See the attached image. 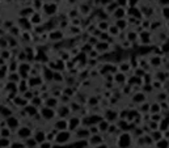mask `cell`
I'll list each match as a JSON object with an SVG mask.
<instances>
[{"label": "cell", "mask_w": 169, "mask_h": 148, "mask_svg": "<svg viewBox=\"0 0 169 148\" xmlns=\"http://www.w3.org/2000/svg\"><path fill=\"white\" fill-rule=\"evenodd\" d=\"M70 139V134L68 133H66V131H61V133L58 134V138H57V140L59 142V143H62V142H67Z\"/></svg>", "instance_id": "6da1fadb"}, {"label": "cell", "mask_w": 169, "mask_h": 148, "mask_svg": "<svg viewBox=\"0 0 169 148\" xmlns=\"http://www.w3.org/2000/svg\"><path fill=\"white\" fill-rule=\"evenodd\" d=\"M19 135L21 136V138H25V139L29 138V136H30V130L26 129V127H23V129L19 131Z\"/></svg>", "instance_id": "7a4b0ae2"}, {"label": "cell", "mask_w": 169, "mask_h": 148, "mask_svg": "<svg viewBox=\"0 0 169 148\" xmlns=\"http://www.w3.org/2000/svg\"><path fill=\"white\" fill-rule=\"evenodd\" d=\"M55 127H57L58 130H61V131L66 130V129H67V122H66V121H61V122H58V123H57Z\"/></svg>", "instance_id": "3957f363"}, {"label": "cell", "mask_w": 169, "mask_h": 148, "mask_svg": "<svg viewBox=\"0 0 169 148\" xmlns=\"http://www.w3.org/2000/svg\"><path fill=\"white\" fill-rule=\"evenodd\" d=\"M34 139H36L37 143H42V142H45V133H37Z\"/></svg>", "instance_id": "277c9868"}, {"label": "cell", "mask_w": 169, "mask_h": 148, "mask_svg": "<svg viewBox=\"0 0 169 148\" xmlns=\"http://www.w3.org/2000/svg\"><path fill=\"white\" fill-rule=\"evenodd\" d=\"M8 125H9V127H12V129H15V127H17V125H19V122H17V119H16V118H13V117H11V118L8 119Z\"/></svg>", "instance_id": "5b68a950"}, {"label": "cell", "mask_w": 169, "mask_h": 148, "mask_svg": "<svg viewBox=\"0 0 169 148\" xmlns=\"http://www.w3.org/2000/svg\"><path fill=\"white\" fill-rule=\"evenodd\" d=\"M43 113H45V118H51V117H54V112L53 110H50V109H45L43 110Z\"/></svg>", "instance_id": "8992f818"}, {"label": "cell", "mask_w": 169, "mask_h": 148, "mask_svg": "<svg viewBox=\"0 0 169 148\" xmlns=\"http://www.w3.org/2000/svg\"><path fill=\"white\" fill-rule=\"evenodd\" d=\"M45 9H47L46 11L47 13H54V12H55V5H46Z\"/></svg>", "instance_id": "52a82bcc"}, {"label": "cell", "mask_w": 169, "mask_h": 148, "mask_svg": "<svg viewBox=\"0 0 169 148\" xmlns=\"http://www.w3.org/2000/svg\"><path fill=\"white\" fill-rule=\"evenodd\" d=\"M29 146V148H34V146L37 144V142H36V139H33V140H28V143H26Z\"/></svg>", "instance_id": "ba28073f"}, {"label": "cell", "mask_w": 169, "mask_h": 148, "mask_svg": "<svg viewBox=\"0 0 169 148\" xmlns=\"http://www.w3.org/2000/svg\"><path fill=\"white\" fill-rule=\"evenodd\" d=\"M47 104H49L47 106H50V108H51V106H55V104H57V100H49V101H47Z\"/></svg>", "instance_id": "9c48e42d"}, {"label": "cell", "mask_w": 169, "mask_h": 148, "mask_svg": "<svg viewBox=\"0 0 169 148\" xmlns=\"http://www.w3.org/2000/svg\"><path fill=\"white\" fill-rule=\"evenodd\" d=\"M100 126H101V127H100L101 130H104V129L106 130V129H108V122H101V125H100Z\"/></svg>", "instance_id": "30bf717a"}, {"label": "cell", "mask_w": 169, "mask_h": 148, "mask_svg": "<svg viewBox=\"0 0 169 148\" xmlns=\"http://www.w3.org/2000/svg\"><path fill=\"white\" fill-rule=\"evenodd\" d=\"M41 148H50V143H41Z\"/></svg>", "instance_id": "8fae6325"}, {"label": "cell", "mask_w": 169, "mask_h": 148, "mask_svg": "<svg viewBox=\"0 0 169 148\" xmlns=\"http://www.w3.org/2000/svg\"><path fill=\"white\" fill-rule=\"evenodd\" d=\"M164 16H165V17H169V8L164 9Z\"/></svg>", "instance_id": "7c38bea8"}, {"label": "cell", "mask_w": 169, "mask_h": 148, "mask_svg": "<svg viewBox=\"0 0 169 148\" xmlns=\"http://www.w3.org/2000/svg\"><path fill=\"white\" fill-rule=\"evenodd\" d=\"M118 3L123 5V4H126V3H127V0H118Z\"/></svg>", "instance_id": "4fadbf2b"}, {"label": "cell", "mask_w": 169, "mask_h": 148, "mask_svg": "<svg viewBox=\"0 0 169 148\" xmlns=\"http://www.w3.org/2000/svg\"><path fill=\"white\" fill-rule=\"evenodd\" d=\"M161 3L163 4H167V3H169V0H161Z\"/></svg>", "instance_id": "5bb4252c"}, {"label": "cell", "mask_w": 169, "mask_h": 148, "mask_svg": "<svg viewBox=\"0 0 169 148\" xmlns=\"http://www.w3.org/2000/svg\"><path fill=\"white\" fill-rule=\"evenodd\" d=\"M136 2H138V0H131V4H135Z\"/></svg>", "instance_id": "9a60e30c"}]
</instances>
